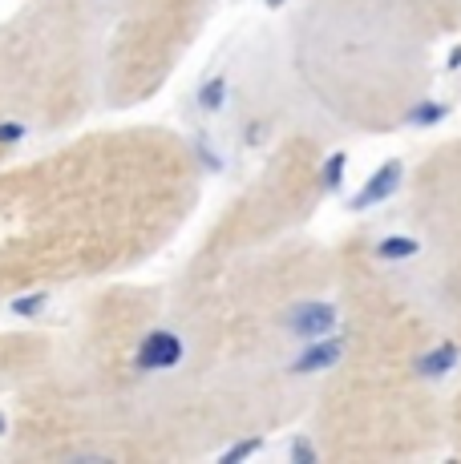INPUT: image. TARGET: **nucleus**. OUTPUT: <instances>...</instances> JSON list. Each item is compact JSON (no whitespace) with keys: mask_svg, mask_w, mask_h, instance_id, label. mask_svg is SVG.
Listing matches in <instances>:
<instances>
[{"mask_svg":"<svg viewBox=\"0 0 461 464\" xmlns=\"http://www.w3.org/2000/svg\"><path fill=\"white\" fill-rule=\"evenodd\" d=\"M433 227L441 230V246H446V271H441V283H446V303L454 307L457 327L454 335L461 339V146H454L441 166L433 169Z\"/></svg>","mask_w":461,"mask_h":464,"instance_id":"nucleus-1","label":"nucleus"},{"mask_svg":"<svg viewBox=\"0 0 461 464\" xmlns=\"http://www.w3.org/2000/svg\"><path fill=\"white\" fill-rule=\"evenodd\" d=\"M336 319L340 311L324 299H304V303H291V311L283 315V332L299 343H316V339L332 335L336 332Z\"/></svg>","mask_w":461,"mask_h":464,"instance_id":"nucleus-2","label":"nucleus"},{"mask_svg":"<svg viewBox=\"0 0 461 464\" xmlns=\"http://www.w3.org/2000/svg\"><path fill=\"white\" fill-rule=\"evenodd\" d=\"M179 360H182V339L171 332L146 335L138 347V368H174Z\"/></svg>","mask_w":461,"mask_h":464,"instance_id":"nucleus-3","label":"nucleus"},{"mask_svg":"<svg viewBox=\"0 0 461 464\" xmlns=\"http://www.w3.org/2000/svg\"><path fill=\"white\" fill-rule=\"evenodd\" d=\"M340 355H344V339L340 335H324V339H316V343H308L304 352H299V360L291 363V372H296V376L324 372V368H332Z\"/></svg>","mask_w":461,"mask_h":464,"instance_id":"nucleus-4","label":"nucleus"},{"mask_svg":"<svg viewBox=\"0 0 461 464\" xmlns=\"http://www.w3.org/2000/svg\"><path fill=\"white\" fill-rule=\"evenodd\" d=\"M397 186H401V162H388L385 169H377V174L368 178V186L357 194V198H352V207H357V210L377 207V202H385L388 194L397 190Z\"/></svg>","mask_w":461,"mask_h":464,"instance_id":"nucleus-5","label":"nucleus"},{"mask_svg":"<svg viewBox=\"0 0 461 464\" xmlns=\"http://www.w3.org/2000/svg\"><path fill=\"white\" fill-rule=\"evenodd\" d=\"M194 105H199L202 113H219L227 105V77H207V82L199 85V93H194Z\"/></svg>","mask_w":461,"mask_h":464,"instance_id":"nucleus-6","label":"nucleus"},{"mask_svg":"<svg viewBox=\"0 0 461 464\" xmlns=\"http://www.w3.org/2000/svg\"><path fill=\"white\" fill-rule=\"evenodd\" d=\"M344 166H348V158H344V154H332V158H328V162L320 166V186H324V190H336V186H340Z\"/></svg>","mask_w":461,"mask_h":464,"instance_id":"nucleus-7","label":"nucleus"},{"mask_svg":"<svg viewBox=\"0 0 461 464\" xmlns=\"http://www.w3.org/2000/svg\"><path fill=\"white\" fill-rule=\"evenodd\" d=\"M21 138H25L21 121H0V141H5V146H13V141H21Z\"/></svg>","mask_w":461,"mask_h":464,"instance_id":"nucleus-8","label":"nucleus"},{"mask_svg":"<svg viewBox=\"0 0 461 464\" xmlns=\"http://www.w3.org/2000/svg\"><path fill=\"white\" fill-rule=\"evenodd\" d=\"M251 452H260V440H239L235 449L223 452V460H239V457H251Z\"/></svg>","mask_w":461,"mask_h":464,"instance_id":"nucleus-9","label":"nucleus"},{"mask_svg":"<svg viewBox=\"0 0 461 464\" xmlns=\"http://www.w3.org/2000/svg\"><path fill=\"white\" fill-rule=\"evenodd\" d=\"M291 460H316V449L308 440H296L291 444Z\"/></svg>","mask_w":461,"mask_h":464,"instance_id":"nucleus-10","label":"nucleus"},{"mask_svg":"<svg viewBox=\"0 0 461 464\" xmlns=\"http://www.w3.org/2000/svg\"><path fill=\"white\" fill-rule=\"evenodd\" d=\"M454 432H457V449H461V392H457V408H454Z\"/></svg>","mask_w":461,"mask_h":464,"instance_id":"nucleus-11","label":"nucleus"},{"mask_svg":"<svg viewBox=\"0 0 461 464\" xmlns=\"http://www.w3.org/2000/svg\"><path fill=\"white\" fill-rule=\"evenodd\" d=\"M263 5H268V8H283V5H288V0H263Z\"/></svg>","mask_w":461,"mask_h":464,"instance_id":"nucleus-12","label":"nucleus"},{"mask_svg":"<svg viewBox=\"0 0 461 464\" xmlns=\"http://www.w3.org/2000/svg\"><path fill=\"white\" fill-rule=\"evenodd\" d=\"M0 432H5V416H0Z\"/></svg>","mask_w":461,"mask_h":464,"instance_id":"nucleus-13","label":"nucleus"}]
</instances>
